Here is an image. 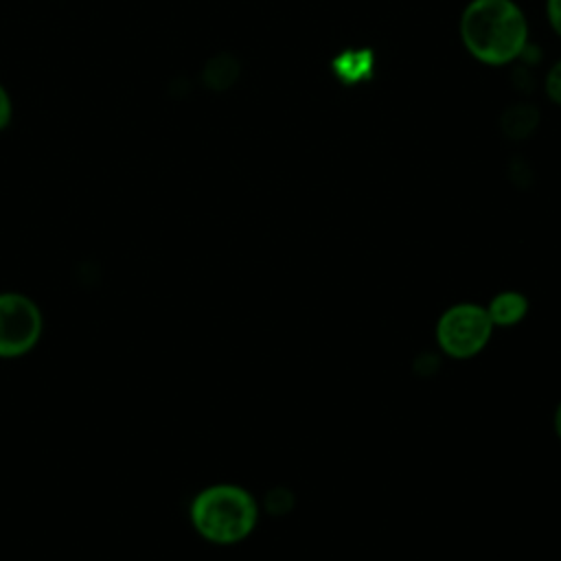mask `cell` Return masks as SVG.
Listing matches in <instances>:
<instances>
[{
    "mask_svg": "<svg viewBox=\"0 0 561 561\" xmlns=\"http://www.w3.org/2000/svg\"><path fill=\"white\" fill-rule=\"evenodd\" d=\"M467 50L491 66L519 57L526 48V20L513 0H471L460 20Z\"/></svg>",
    "mask_w": 561,
    "mask_h": 561,
    "instance_id": "1",
    "label": "cell"
},
{
    "mask_svg": "<svg viewBox=\"0 0 561 561\" xmlns=\"http://www.w3.org/2000/svg\"><path fill=\"white\" fill-rule=\"evenodd\" d=\"M259 506L237 484H213L199 491L191 504L195 530L210 543L230 546L243 541L256 526Z\"/></svg>",
    "mask_w": 561,
    "mask_h": 561,
    "instance_id": "2",
    "label": "cell"
},
{
    "mask_svg": "<svg viewBox=\"0 0 561 561\" xmlns=\"http://www.w3.org/2000/svg\"><path fill=\"white\" fill-rule=\"evenodd\" d=\"M491 333L493 322L489 311L473 302L449 307L436 324V340L440 348L456 359H467L480 353L486 346Z\"/></svg>",
    "mask_w": 561,
    "mask_h": 561,
    "instance_id": "3",
    "label": "cell"
},
{
    "mask_svg": "<svg viewBox=\"0 0 561 561\" xmlns=\"http://www.w3.org/2000/svg\"><path fill=\"white\" fill-rule=\"evenodd\" d=\"M42 311L24 294H0V357L11 359L26 355L42 335Z\"/></svg>",
    "mask_w": 561,
    "mask_h": 561,
    "instance_id": "4",
    "label": "cell"
},
{
    "mask_svg": "<svg viewBox=\"0 0 561 561\" xmlns=\"http://www.w3.org/2000/svg\"><path fill=\"white\" fill-rule=\"evenodd\" d=\"M539 123V110L530 103H515L508 105L500 116L502 134L511 140L528 138Z\"/></svg>",
    "mask_w": 561,
    "mask_h": 561,
    "instance_id": "5",
    "label": "cell"
},
{
    "mask_svg": "<svg viewBox=\"0 0 561 561\" xmlns=\"http://www.w3.org/2000/svg\"><path fill=\"white\" fill-rule=\"evenodd\" d=\"M486 311L493 327H513L524 320L528 311V300L517 291H502L491 300Z\"/></svg>",
    "mask_w": 561,
    "mask_h": 561,
    "instance_id": "6",
    "label": "cell"
},
{
    "mask_svg": "<svg viewBox=\"0 0 561 561\" xmlns=\"http://www.w3.org/2000/svg\"><path fill=\"white\" fill-rule=\"evenodd\" d=\"M208 77L210 83L217 88H226L234 81L237 77V64L230 57H219L208 66Z\"/></svg>",
    "mask_w": 561,
    "mask_h": 561,
    "instance_id": "7",
    "label": "cell"
},
{
    "mask_svg": "<svg viewBox=\"0 0 561 561\" xmlns=\"http://www.w3.org/2000/svg\"><path fill=\"white\" fill-rule=\"evenodd\" d=\"M546 92L548 96L561 105V61L552 66V70L546 77Z\"/></svg>",
    "mask_w": 561,
    "mask_h": 561,
    "instance_id": "8",
    "label": "cell"
},
{
    "mask_svg": "<svg viewBox=\"0 0 561 561\" xmlns=\"http://www.w3.org/2000/svg\"><path fill=\"white\" fill-rule=\"evenodd\" d=\"M11 118H13V103L7 88L0 83V131L9 127Z\"/></svg>",
    "mask_w": 561,
    "mask_h": 561,
    "instance_id": "9",
    "label": "cell"
},
{
    "mask_svg": "<svg viewBox=\"0 0 561 561\" xmlns=\"http://www.w3.org/2000/svg\"><path fill=\"white\" fill-rule=\"evenodd\" d=\"M548 18L552 28L561 35V0H548Z\"/></svg>",
    "mask_w": 561,
    "mask_h": 561,
    "instance_id": "10",
    "label": "cell"
},
{
    "mask_svg": "<svg viewBox=\"0 0 561 561\" xmlns=\"http://www.w3.org/2000/svg\"><path fill=\"white\" fill-rule=\"evenodd\" d=\"M554 430H557V434H559V438H561V403H559L557 414H554Z\"/></svg>",
    "mask_w": 561,
    "mask_h": 561,
    "instance_id": "11",
    "label": "cell"
}]
</instances>
